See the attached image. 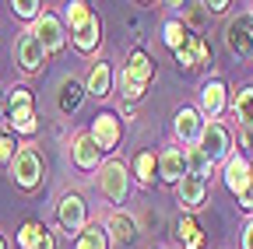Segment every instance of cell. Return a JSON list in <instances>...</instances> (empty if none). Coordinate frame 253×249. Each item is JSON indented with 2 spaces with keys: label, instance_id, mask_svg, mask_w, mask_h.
<instances>
[{
  "label": "cell",
  "instance_id": "f1b7e54d",
  "mask_svg": "<svg viewBox=\"0 0 253 249\" xmlns=\"http://www.w3.org/2000/svg\"><path fill=\"white\" fill-rule=\"evenodd\" d=\"M91 18V7L81 4V0H74V4H67V25H71V32H78V28Z\"/></svg>",
  "mask_w": 253,
  "mask_h": 249
},
{
  "label": "cell",
  "instance_id": "484cf974",
  "mask_svg": "<svg viewBox=\"0 0 253 249\" xmlns=\"http://www.w3.org/2000/svg\"><path fill=\"white\" fill-rule=\"evenodd\" d=\"M211 169H214V165L208 162V154H204L201 147H190V151H186V172H190V176H197V179L208 182V179H211Z\"/></svg>",
  "mask_w": 253,
  "mask_h": 249
},
{
  "label": "cell",
  "instance_id": "44dd1931",
  "mask_svg": "<svg viewBox=\"0 0 253 249\" xmlns=\"http://www.w3.org/2000/svg\"><path fill=\"white\" fill-rule=\"evenodd\" d=\"M71 39H74V46H78L81 53H91L95 46H99V39H102V21L91 14V18L78 28V32H71Z\"/></svg>",
  "mask_w": 253,
  "mask_h": 249
},
{
  "label": "cell",
  "instance_id": "5b68a950",
  "mask_svg": "<svg viewBox=\"0 0 253 249\" xmlns=\"http://www.w3.org/2000/svg\"><path fill=\"white\" fill-rule=\"evenodd\" d=\"M7 172H11V179L21 186V190H36L39 179H42V158L32 147H18V154L7 165Z\"/></svg>",
  "mask_w": 253,
  "mask_h": 249
},
{
  "label": "cell",
  "instance_id": "30bf717a",
  "mask_svg": "<svg viewBox=\"0 0 253 249\" xmlns=\"http://www.w3.org/2000/svg\"><path fill=\"white\" fill-rule=\"evenodd\" d=\"M88 134H91V141H95V144H99V151H113V147L120 144V134H123L120 116H116V112H99Z\"/></svg>",
  "mask_w": 253,
  "mask_h": 249
},
{
  "label": "cell",
  "instance_id": "d6a6232c",
  "mask_svg": "<svg viewBox=\"0 0 253 249\" xmlns=\"http://www.w3.org/2000/svg\"><path fill=\"white\" fill-rule=\"evenodd\" d=\"M204 7V14H225L232 4H229V0H214V4H201Z\"/></svg>",
  "mask_w": 253,
  "mask_h": 249
},
{
  "label": "cell",
  "instance_id": "5bb4252c",
  "mask_svg": "<svg viewBox=\"0 0 253 249\" xmlns=\"http://www.w3.org/2000/svg\"><path fill=\"white\" fill-rule=\"evenodd\" d=\"M208 42H204V36H197V32H190V39H186V46L183 49H176V64H179V71H194V67H201V64H208Z\"/></svg>",
  "mask_w": 253,
  "mask_h": 249
},
{
  "label": "cell",
  "instance_id": "e575fe53",
  "mask_svg": "<svg viewBox=\"0 0 253 249\" xmlns=\"http://www.w3.org/2000/svg\"><path fill=\"white\" fill-rule=\"evenodd\" d=\"M0 249H7V242H4V235H0Z\"/></svg>",
  "mask_w": 253,
  "mask_h": 249
},
{
  "label": "cell",
  "instance_id": "4316f807",
  "mask_svg": "<svg viewBox=\"0 0 253 249\" xmlns=\"http://www.w3.org/2000/svg\"><path fill=\"white\" fill-rule=\"evenodd\" d=\"M155 169H158V158H155L151 151H141L137 158H134V176H137L144 186H148V182H155Z\"/></svg>",
  "mask_w": 253,
  "mask_h": 249
},
{
  "label": "cell",
  "instance_id": "9c48e42d",
  "mask_svg": "<svg viewBox=\"0 0 253 249\" xmlns=\"http://www.w3.org/2000/svg\"><path fill=\"white\" fill-rule=\"evenodd\" d=\"M32 32H36V39L42 42L46 53H56V49H63V42H67L60 18H56V14H46V11H42L36 21H32Z\"/></svg>",
  "mask_w": 253,
  "mask_h": 249
},
{
  "label": "cell",
  "instance_id": "ffe728a7",
  "mask_svg": "<svg viewBox=\"0 0 253 249\" xmlns=\"http://www.w3.org/2000/svg\"><path fill=\"white\" fill-rule=\"evenodd\" d=\"M84 91H88V95H95V99H106L109 91H113V67L99 60V64L91 67V74H88V84H84Z\"/></svg>",
  "mask_w": 253,
  "mask_h": 249
},
{
  "label": "cell",
  "instance_id": "277c9868",
  "mask_svg": "<svg viewBox=\"0 0 253 249\" xmlns=\"http://www.w3.org/2000/svg\"><path fill=\"white\" fill-rule=\"evenodd\" d=\"M197 147L208 154L211 165L214 162H229L232 158V134H229V127H221L218 119L214 123H204V134H201Z\"/></svg>",
  "mask_w": 253,
  "mask_h": 249
},
{
  "label": "cell",
  "instance_id": "6da1fadb",
  "mask_svg": "<svg viewBox=\"0 0 253 249\" xmlns=\"http://www.w3.org/2000/svg\"><path fill=\"white\" fill-rule=\"evenodd\" d=\"M151 77H155L151 56L144 49H134L130 56H126V67L120 71V95H123V102H137Z\"/></svg>",
  "mask_w": 253,
  "mask_h": 249
},
{
  "label": "cell",
  "instance_id": "836d02e7",
  "mask_svg": "<svg viewBox=\"0 0 253 249\" xmlns=\"http://www.w3.org/2000/svg\"><path fill=\"white\" fill-rule=\"evenodd\" d=\"M243 249H253V221H250L246 232H243Z\"/></svg>",
  "mask_w": 253,
  "mask_h": 249
},
{
  "label": "cell",
  "instance_id": "d6986e66",
  "mask_svg": "<svg viewBox=\"0 0 253 249\" xmlns=\"http://www.w3.org/2000/svg\"><path fill=\"white\" fill-rule=\"evenodd\" d=\"M106 232H109V239L113 242H120V246H126V242H134L137 239V221L130 214H123V211H116L109 221H106Z\"/></svg>",
  "mask_w": 253,
  "mask_h": 249
},
{
  "label": "cell",
  "instance_id": "e0dca14e",
  "mask_svg": "<svg viewBox=\"0 0 253 249\" xmlns=\"http://www.w3.org/2000/svg\"><path fill=\"white\" fill-rule=\"evenodd\" d=\"M201 134H204L201 112H197V109H179V112H176V137H179L183 144H190V147H197Z\"/></svg>",
  "mask_w": 253,
  "mask_h": 249
},
{
  "label": "cell",
  "instance_id": "d590c367",
  "mask_svg": "<svg viewBox=\"0 0 253 249\" xmlns=\"http://www.w3.org/2000/svg\"><path fill=\"white\" fill-rule=\"evenodd\" d=\"M250 14H253V4H250Z\"/></svg>",
  "mask_w": 253,
  "mask_h": 249
},
{
  "label": "cell",
  "instance_id": "3957f363",
  "mask_svg": "<svg viewBox=\"0 0 253 249\" xmlns=\"http://www.w3.org/2000/svg\"><path fill=\"white\" fill-rule=\"evenodd\" d=\"M99 190L109 204H123L126 193H130V176H126V165L123 162H102L99 165Z\"/></svg>",
  "mask_w": 253,
  "mask_h": 249
},
{
  "label": "cell",
  "instance_id": "2e32d148",
  "mask_svg": "<svg viewBox=\"0 0 253 249\" xmlns=\"http://www.w3.org/2000/svg\"><path fill=\"white\" fill-rule=\"evenodd\" d=\"M158 176L176 186L186 176V151L183 147H166L162 154H158Z\"/></svg>",
  "mask_w": 253,
  "mask_h": 249
},
{
  "label": "cell",
  "instance_id": "ba28073f",
  "mask_svg": "<svg viewBox=\"0 0 253 249\" xmlns=\"http://www.w3.org/2000/svg\"><path fill=\"white\" fill-rule=\"evenodd\" d=\"M225 42L236 56H250L253 53V14H239L229 21L225 28Z\"/></svg>",
  "mask_w": 253,
  "mask_h": 249
},
{
  "label": "cell",
  "instance_id": "4dcf8cb0",
  "mask_svg": "<svg viewBox=\"0 0 253 249\" xmlns=\"http://www.w3.org/2000/svg\"><path fill=\"white\" fill-rule=\"evenodd\" d=\"M18 154V144H14V134H0V165H11Z\"/></svg>",
  "mask_w": 253,
  "mask_h": 249
},
{
  "label": "cell",
  "instance_id": "f546056e",
  "mask_svg": "<svg viewBox=\"0 0 253 249\" xmlns=\"http://www.w3.org/2000/svg\"><path fill=\"white\" fill-rule=\"evenodd\" d=\"M14 14L18 18H25V21H36L39 14H42V4H39V0H14Z\"/></svg>",
  "mask_w": 253,
  "mask_h": 249
},
{
  "label": "cell",
  "instance_id": "603a6c76",
  "mask_svg": "<svg viewBox=\"0 0 253 249\" xmlns=\"http://www.w3.org/2000/svg\"><path fill=\"white\" fill-rule=\"evenodd\" d=\"M81 99H84V88L74 81V77H67V81H63L60 84V99H56V106H60V112H78L81 109Z\"/></svg>",
  "mask_w": 253,
  "mask_h": 249
},
{
  "label": "cell",
  "instance_id": "1f68e13d",
  "mask_svg": "<svg viewBox=\"0 0 253 249\" xmlns=\"http://www.w3.org/2000/svg\"><path fill=\"white\" fill-rule=\"evenodd\" d=\"M236 200H239V207H243V211H253V179L246 182V190H243Z\"/></svg>",
  "mask_w": 253,
  "mask_h": 249
},
{
  "label": "cell",
  "instance_id": "83f0119b",
  "mask_svg": "<svg viewBox=\"0 0 253 249\" xmlns=\"http://www.w3.org/2000/svg\"><path fill=\"white\" fill-rule=\"evenodd\" d=\"M186 39H190V32H186V25H183V21H166V46H169L172 53L183 49Z\"/></svg>",
  "mask_w": 253,
  "mask_h": 249
},
{
  "label": "cell",
  "instance_id": "4fadbf2b",
  "mask_svg": "<svg viewBox=\"0 0 253 249\" xmlns=\"http://www.w3.org/2000/svg\"><path fill=\"white\" fill-rule=\"evenodd\" d=\"M225 112V81L211 77L204 88H201V116H208L211 123Z\"/></svg>",
  "mask_w": 253,
  "mask_h": 249
},
{
  "label": "cell",
  "instance_id": "d4e9b609",
  "mask_svg": "<svg viewBox=\"0 0 253 249\" xmlns=\"http://www.w3.org/2000/svg\"><path fill=\"white\" fill-rule=\"evenodd\" d=\"M74 249H109V232L106 225H84V232L74 239Z\"/></svg>",
  "mask_w": 253,
  "mask_h": 249
},
{
  "label": "cell",
  "instance_id": "ac0fdd59",
  "mask_svg": "<svg viewBox=\"0 0 253 249\" xmlns=\"http://www.w3.org/2000/svg\"><path fill=\"white\" fill-rule=\"evenodd\" d=\"M18 246H21V249H56L53 232H49L42 221H25L21 232H18Z\"/></svg>",
  "mask_w": 253,
  "mask_h": 249
},
{
  "label": "cell",
  "instance_id": "cb8c5ba5",
  "mask_svg": "<svg viewBox=\"0 0 253 249\" xmlns=\"http://www.w3.org/2000/svg\"><path fill=\"white\" fill-rule=\"evenodd\" d=\"M232 112H236V119H239V127H243V130H253V84H246V88L236 91Z\"/></svg>",
  "mask_w": 253,
  "mask_h": 249
},
{
  "label": "cell",
  "instance_id": "8d00e7d4",
  "mask_svg": "<svg viewBox=\"0 0 253 249\" xmlns=\"http://www.w3.org/2000/svg\"><path fill=\"white\" fill-rule=\"evenodd\" d=\"M250 56H253V53H250Z\"/></svg>",
  "mask_w": 253,
  "mask_h": 249
},
{
  "label": "cell",
  "instance_id": "8992f818",
  "mask_svg": "<svg viewBox=\"0 0 253 249\" xmlns=\"http://www.w3.org/2000/svg\"><path fill=\"white\" fill-rule=\"evenodd\" d=\"M56 221H60V228L67 232V235H81L84 225H88V207H84V200H81L78 193L60 197V204H56Z\"/></svg>",
  "mask_w": 253,
  "mask_h": 249
},
{
  "label": "cell",
  "instance_id": "7a4b0ae2",
  "mask_svg": "<svg viewBox=\"0 0 253 249\" xmlns=\"http://www.w3.org/2000/svg\"><path fill=\"white\" fill-rule=\"evenodd\" d=\"M11 130L14 134H36L39 123H36V109H32V91L28 88H11L7 91V116Z\"/></svg>",
  "mask_w": 253,
  "mask_h": 249
},
{
  "label": "cell",
  "instance_id": "8fae6325",
  "mask_svg": "<svg viewBox=\"0 0 253 249\" xmlns=\"http://www.w3.org/2000/svg\"><path fill=\"white\" fill-rule=\"evenodd\" d=\"M71 158H74L78 169L91 172V169H99L102 151H99V144L91 141V134H74V137H71Z\"/></svg>",
  "mask_w": 253,
  "mask_h": 249
},
{
  "label": "cell",
  "instance_id": "52a82bcc",
  "mask_svg": "<svg viewBox=\"0 0 253 249\" xmlns=\"http://www.w3.org/2000/svg\"><path fill=\"white\" fill-rule=\"evenodd\" d=\"M14 60H18V67L21 71H28V74H36V71H42V64H46V49H42V42L36 39V32H21V39L14 42Z\"/></svg>",
  "mask_w": 253,
  "mask_h": 249
},
{
  "label": "cell",
  "instance_id": "7c38bea8",
  "mask_svg": "<svg viewBox=\"0 0 253 249\" xmlns=\"http://www.w3.org/2000/svg\"><path fill=\"white\" fill-rule=\"evenodd\" d=\"M176 197H179V207L197 211V207H204V200H208V182L186 172V176L176 182Z\"/></svg>",
  "mask_w": 253,
  "mask_h": 249
},
{
  "label": "cell",
  "instance_id": "7402d4cb",
  "mask_svg": "<svg viewBox=\"0 0 253 249\" xmlns=\"http://www.w3.org/2000/svg\"><path fill=\"white\" fill-rule=\"evenodd\" d=\"M176 239H179L183 249H204V232H201V225L190 214H183L176 221Z\"/></svg>",
  "mask_w": 253,
  "mask_h": 249
},
{
  "label": "cell",
  "instance_id": "9a60e30c",
  "mask_svg": "<svg viewBox=\"0 0 253 249\" xmlns=\"http://www.w3.org/2000/svg\"><path fill=\"white\" fill-rule=\"evenodd\" d=\"M221 176H225V186L239 197V193L246 190V182L253 179V165H250L246 154H232V158L225 162V172H221Z\"/></svg>",
  "mask_w": 253,
  "mask_h": 249
}]
</instances>
